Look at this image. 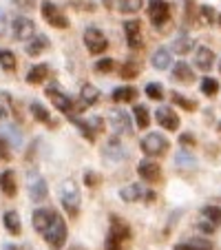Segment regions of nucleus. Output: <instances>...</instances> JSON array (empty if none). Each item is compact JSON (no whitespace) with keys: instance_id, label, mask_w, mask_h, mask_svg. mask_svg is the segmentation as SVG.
Segmentation results:
<instances>
[{"instance_id":"nucleus-27","label":"nucleus","mask_w":221,"mask_h":250,"mask_svg":"<svg viewBox=\"0 0 221 250\" xmlns=\"http://www.w3.org/2000/svg\"><path fill=\"white\" fill-rule=\"evenodd\" d=\"M135 98H137V89H133V86H118V89H113L115 102H133Z\"/></svg>"},{"instance_id":"nucleus-6","label":"nucleus","mask_w":221,"mask_h":250,"mask_svg":"<svg viewBox=\"0 0 221 250\" xmlns=\"http://www.w3.org/2000/svg\"><path fill=\"white\" fill-rule=\"evenodd\" d=\"M84 44H86V49H89L93 56H100V53L106 51L108 40L98 27H89L84 31Z\"/></svg>"},{"instance_id":"nucleus-18","label":"nucleus","mask_w":221,"mask_h":250,"mask_svg":"<svg viewBox=\"0 0 221 250\" xmlns=\"http://www.w3.org/2000/svg\"><path fill=\"white\" fill-rule=\"evenodd\" d=\"M108 237H113V239H118V241H124V239L131 237V228H128V224L124 222V219L111 217V230H108Z\"/></svg>"},{"instance_id":"nucleus-44","label":"nucleus","mask_w":221,"mask_h":250,"mask_svg":"<svg viewBox=\"0 0 221 250\" xmlns=\"http://www.w3.org/2000/svg\"><path fill=\"white\" fill-rule=\"evenodd\" d=\"M14 5L18 7V9H22V11H33L36 0H14Z\"/></svg>"},{"instance_id":"nucleus-17","label":"nucleus","mask_w":221,"mask_h":250,"mask_svg":"<svg viewBox=\"0 0 221 250\" xmlns=\"http://www.w3.org/2000/svg\"><path fill=\"white\" fill-rule=\"evenodd\" d=\"M195 64L201 71H210L212 64H215V53L208 47H197L195 49Z\"/></svg>"},{"instance_id":"nucleus-41","label":"nucleus","mask_w":221,"mask_h":250,"mask_svg":"<svg viewBox=\"0 0 221 250\" xmlns=\"http://www.w3.org/2000/svg\"><path fill=\"white\" fill-rule=\"evenodd\" d=\"M113 69H115V62L111 58H104V60L95 62V71L98 73H108V71H113Z\"/></svg>"},{"instance_id":"nucleus-13","label":"nucleus","mask_w":221,"mask_h":250,"mask_svg":"<svg viewBox=\"0 0 221 250\" xmlns=\"http://www.w3.org/2000/svg\"><path fill=\"white\" fill-rule=\"evenodd\" d=\"M124 33H126V42L131 49L141 47V24L140 20H126L124 22Z\"/></svg>"},{"instance_id":"nucleus-8","label":"nucleus","mask_w":221,"mask_h":250,"mask_svg":"<svg viewBox=\"0 0 221 250\" xmlns=\"http://www.w3.org/2000/svg\"><path fill=\"white\" fill-rule=\"evenodd\" d=\"M27 186H29V197H31L33 202H42V199L47 197V193H49L47 182H44L42 175H38L36 170H33V173H29Z\"/></svg>"},{"instance_id":"nucleus-3","label":"nucleus","mask_w":221,"mask_h":250,"mask_svg":"<svg viewBox=\"0 0 221 250\" xmlns=\"http://www.w3.org/2000/svg\"><path fill=\"white\" fill-rule=\"evenodd\" d=\"M141 151L148 157H160L168 151V140H166L161 133H148V135L141 140Z\"/></svg>"},{"instance_id":"nucleus-38","label":"nucleus","mask_w":221,"mask_h":250,"mask_svg":"<svg viewBox=\"0 0 221 250\" xmlns=\"http://www.w3.org/2000/svg\"><path fill=\"white\" fill-rule=\"evenodd\" d=\"M120 76L126 78V80H133V78L140 76V66H137L135 62H126V64H122V69H120Z\"/></svg>"},{"instance_id":"nucleus-40","label":"nucleus","mask_w":221,"mask_h":250,"mask_svg":"<svg viewBox=\"0 0 221 250\" xmlns=\"http://www.w3.org/2000/svg\"><path fill=\"white\" fill-rule=\"evenodd\" d=\"M173 100H175V104H179V106H181V109H186V111H195V109H197V102H195V100L183 98V95H179V93H175Z\"/></svg>"},{"instance_id":"nucleus-31","label":"nucleus","mask_w":221,"mask_h":250,"mask_svg":"<svg viewBox=\"0 0 221 250\" xmlns=\"http://www.w3.org/2000/svg\"><path fill=\"white\" fill-rule=\"evenodd\" d=\"M31 115L38 122H44V124H51V115H49V111L44 109L42 104H38V102H31Z\"/></svg>"},{"instance_id":"nucleus-28","label":"nucleus","mask_w":221,"mask_h":250,"mask_svg":"<svg viewBox=\"0 0 221 250\" xmlns=\"http://www.w3.org/2000/svg\"><path fill=\"white\" fill-rule=\"evenodd\" d=\"M80 100H82L84 106H91V104H95L100 100V91L95 89L93 84H84L82 86V91H80Z\"/></svg>"},{"instance_id":"nucleus-32","label":"nucleus","mask_w":221,"mask_h":250,"mask_svg":"<svg viewBox=\"0 0 221 250\" xmlns=\"http://www.w3.org/2000/svg\"><path fill=\"white\" fill-rule=\"evenodd\" d=\"M144 5V0H120V11L122 14H137Z\"/></svg>"},{"instance_id":"nucleus-35","label":"nucleus","mask_w":221,"mask_h":250,"mask_svg":"<svg viewBox=\"0 0 221 250\" xmlns=\"http://www.w3.org/2000/svg\"><path fill=\"white\" fill-rule=\"evenodd\" d=\"M217 91H219V82H217L215 78H203L201 80V93L208 95V98H212V95H217Z\"/></svg>"},{"instance_id":"nucleus-29","label":"nucleus","mask_w":221,"mask_h":250,"mask_svg":"<svg viewBox=\"0 0 221 250\" xmlns=\"http://www.w3.org/2000/svg\"><path fill=\"white\" fill-rule=\"evenodd\" d=\"M133 115H135V122L140 128H146L148 122H151V115H148V109H146L144 104H135L133 106Z\"/></svg>"},{"instance_id":"nucleus-39","label":"nucleus","mask_w":221,"mask_h":250,"mask_svg":"<svg viewBox=\"0 0 221 250\" xmlns=\"http://www.w3.org/2000/svg\"><path fill=\"white\" fill-rule=\"evenodd\" d=\"M175 162H177V166H181V168H195V166H197L195 164V157L183 151H179L177 155H175Z\"/></svg>"},{"instance_id":"nucleus-4","label":"nucleus","mask_w":221,"mask_h":250,"mask_svg":"<svg viewBox=\"0 0 221 250\" xmlns=\"http://www.w3.org/2000/svg\"><path fill=\"white\" fill-rule=\"evenodd\" d=\"M40 11H42V18L47 20L51 27H56V29H66V27H69V20H66V16L60 11V7L53 5L51 0H42Z\"/></svg>"},{"instance_id":"nucleus-42","label":"nucleus","mask_w":221,"mask_h":250,"mask_svg":"<svg viewBox=\"0 0 221 250\" xmlns=\"http://www.w3.org/2000/svg\"><path fill=\"white\" fill-rule=\"evenodd\" d=\"M11 160V148H9V142L5 137H0V162H9Z\"/></svg>"},{"instance_id":"nucleus-2","label":"nucleus","mask_w":221,"mask_h":250,"mask_svg":"<svg viewBox=\"0 0 221 250\" xmlns=\"http://www.w3.org/2000/svg\"><path fill=\"white\" fill-rule=\"evenodd\" d=\"M42 235H44V239H47V244L51 246V248L60 250L62 246H64V241H66V224H64V219H62L58 212L53 215L51 226H49Z\"/></svg>"},{"instance_id":"nucleus-43","label":"nucleus","mask_w":221,"mask_h":250,"mask_svg":"<svg viewBox=\"0 0 221 250\" xmlns=\"http://www.w3.org/2000/svg\"><path fill=\"white\" fill-rule=\"evenodd\" d=\"M7 113H9V95L0 93V120H5Z\"/></svg>"},{"instance_id":"nucleus-22","label":"nucleus","mask_w":221,"mask_h":250,"mask_svg":"<svg viewBox=\"0 0 221 250\" xmlns=\"http://www.w3.org/2000/svg\"><path fill=\"white\" fill-rule=\"evenodd\" d=\"M175 250H212V244L208 239H188V241H181V244L175 246Z\"/></svg>"},{"instance_id":"nucleus-14","label":"nucleus","mask_w":221,"mask_h":250,"mask_svg":"<svg viewBox=\"0 0 221 250\" xmlns=\"http://www.w3.org/2000/svg\"><path fill=\"white\" fill-rule=\"evenodd\" d=\"M53 215H56V210H51V208H38V210L33 212V217H31L33 228H36L38 232H44L49 226H51Z\"/></svg>"},{"instance_id":"nucleus-50","label":"nucleus","mask_w":221,"mask_h":250,"mask_svg":"<svg viewBox=\"0 0 221 250\" xmlns=\"http://www.w3.org/2000/svg\"><path fill=\"white\" fill-rule=\"evenodd\" d=\"M217 22H219V27H221V16H219V18H217Z\"/></svg>"},{"instance_id":"nucleus-16","label":"nucleus","mask_w":221,"mask_h":250,"mask_svg":"<svg viewBox=\"0 0 221 250\" xmlns=\"http://www.w3.org/2000/svg\"><path fill=\"white\" fill-rule=\"evenodd\" d=\"M137 173H140V177L146 182H157L161 175V168L157 166V162L144 160V162H140V166H137Z\"/></svg>"},{"instance_id":"nucleus-26","label":"nucleus","mask_w":221,"mask_h":250,"mask_svg":"<svg viewBox=\"0 0 221 250\" xmlns=\"http://www.w3.org/2000/svg\"><path fill=\"white\" fill-rule=\"evenodd\" d=\"M141 195H144V188H141L140 184H128L124 186L122 190H120V197L124 199V202H137V199H141Z\"/></svg>"},{"instance_id":"nucleus-48","label":"nucleus","mask_w":221,"mask_h":250,"mask_svg":"<svg viewBox=\"0 0 221 250\" xmlns=\"http://www.w3.org/2000/svg\"><path fill=\"white\" fill-rule=\"evenodd\" d=\"M5 29H7V20H5V11L0 9V36L5 33Z\"/></svg>"},{"instance_id":"nucleus-9","label":"nucleus","mask_w":221,"mask_h":250,"mask_svg":"<svg viewBox=\"0 0 221 250\" xmlns=\"http://www.w3.org/2000/svg\"><path fill=\"white\" fill-rule=\"evenodd\" d=\"M47 98L51 100V104L56 106L58 111H62V113H66V115H71V111H73V102L69 100V95H64L60 89H58L56 84H51V86H47Z\"/></svg>"},{"instance_id":"nucleus-21","label":"nucleus","mask_w":221,"mask_h":250,"mask_svg":"<svg viewBox=\"0 0 221 250\" xmlns=\"http://www.w3.org/2000/svg\"><path fill=\"white\" fill-rule=\"evenodd\" d=\"M173 78L177 82H193L195 73H193V69H190L186 62H177V64L173 66Z\"/></svg>"},{"instance_id":"nucleus-1","label":"nucleus","mask_w":221,"mask_h":250,"mask_svg":"<svg viewBox=\"0 0 221 250\" xmlns=\"http://www.w3.org/2000/svg\"><path fill=\"white\" fill-rule=\"evenodd\" d=\"M60 202L62 208L69 212L71 217H76L78 210H80V188L73 180H64L60 184Z\"/></svg>"},{"instance_id":"nucleus-33","label":"nucleus","mask_w":221,"mask_h":250,"mask_svg":"<svg viewBox=\"0 0 221 250\" xmlns=\"http://www.w3.org/2000/svg\"><path fill=\"white\" fill-rule=\"evenodd\" d=\"M203 219H208L210 224H221V208L217 206H203L201 208Z\"/></svg>"},{"instance_id":"nucleus-12","label":"nucleus","mask_w":221,"mask_h":250,"mask_svg":"<svg viewBox=\"0 0 221 250\" xmlns=\"http://www.w3.org/2000/svg\"><path fill=\"white\" fill-rule=\"evenodd\" d=\"M155 120L160 122V126H164L166 131H177L179 128V118L170 106H161L155 111Z\"/></svg>"},{"instance_id":"nucleus-24","label":"nucleus","mask_w":221,"mask_h":250,"mask_svg":"<svg viewBox=\"0 0 221 250\" xmlns=\"http://www.w3.org/2000/svg\"><path fill=\"white\" fill-rule=\"evenodd\" d=\"M49 76V66L47 64H36L29 69L27 73V82L29 84H40V82H44V78Z\"/></svg>"},{"instance_id":"nucleus-36","label":"nucleus","mask_w":221,"mask_h":250,"mask_svg":"<svg viewBox=\"0 0 221 250\" xmlns=\"http://www.w3.org/2000/svg\"><path fill=\"white\" fill-rule=\"evenodd\" d=\"M144 91H146V95H148L151 100H161L164 98V86H161L160 82H148Z\"/></svg>"},{"instance_id":"nucleus-25","label":"nucleus","mask_w":221,"mask_h":250,"mask_svg":"<svg viewBox=\"0 0 221 250\" xmlns=\"http://www.w3.org/2000/svg\"><path fill=\"white\" fill-rule=\"evenodd\" d=\"M193 38H190L188 33H181V36H177L175 38V42H173V49H175V53H179V56H186L188 51H193Z\"/></svg>"},{"instance_id":"nucleus-37","label":"nucleus","mask_w":221,"mask_h":250,"mask_svg":"<svg viewBox=\"0 0 221 250\" xmlns=\"http://www.w3.org/2000/svg\"><path fill=\"white\" fill-rule=\"evenodd\" d=\"M2 137H5V140L9 142V144H14V146H20V144H22V140H20V133L16 131V128L11 126V124H9V126L2 128Z\"/></svg>"},{"instance_id":"nucleus-30","label":"nucleus","mask_w":221,"mask_h":250,"mask_svg":"<svg viewBox=\"0 0 221 250\" xmlns=\"http://www.w3.org/2000/svg\"><path fill=\"white\" fill-rule=\"evenodd\" d=\"M0 66L5 71H16V66H18V62H16V56L11 51H7V49H0Z\"/></svg>"},{"instance_id":"nucleus-19","label":"nucleus","mask_w":221,"mask_h":250,"mask_svg":"<svg viewBox=\"0 0 221 250\" xmlns=\"http://www.w3.org/2000/svg\"><path fill=\"white\" fill-rule=\"evenodd\" d=\"M170 62H173V56H170V51H168L166 47H160V49H157V51L151 56V64L155 66V69H160V71L168 69Z\"/></svg>"},{"instance_id":"nucleus-49","label":"nucleus","mask_w":221,"mask_h":250,"mask_svg":"<svg viewBox=\"0 0 221 250\" xmlns=\"http://www.w3.org/2000/svg\"><path fill=\"white\" fill-rule=\"evenodd\" d=\"M2 250H20V248H18V246H14V244H5V246H2Z\"/></svg>"},{"instance_id":"nucleus-7","label":"nucleus","mask_w":221,"mask_h":250,"mask_svg":"<svg viewBox=\"0 0 221 250\" xmlns=\"http://www.w3.org/2000/svg\"><path fill=\"white\" fill-rule=\"evenodd\" d=\"M108 120H111V126L118 135H131L133 133V122H131V115L122 109H113L108 113Z\"/></svg>"},{"instance_id":"nucleus-10","label":"nucleus","mask_w":221,"mask_h":250,"mask_svg":"<svg viewBox=\"0 0 221 250\" xmlns=\"http://www.w3.org/2000/svg\"><path fill=\"white\" fill-rule=\"evenodd\" d=\"M102 155H104V160H106V162H111V164H118V162H122L124 157H126V148L122 146V142H120L118 137H111V140L104 144Z\"/></svg>"},{"instance_id":"nucleus-23","label":"nucleus","mask_w":221,"mask_h":250,"mask_svg":"<svg viewBox=\"0 0 221 250\" xmlns=\"http://www.w3.org/2000/svg\"><path fill=\"white\" fill-rule=\"evenodd\" d=\"M44 49H49V38L47 36H36V38H31L27 42V53L29 56H40Z\"/></svg>"},{"instance_id":"nucleus-45","label":"nucleus","mask_w":221,"mask_h":250,"mask_svg":"<svg viewBox=\"0 0 221 250\" xmlns=\"http://www.w3.org/2000/svg\"><path fill=\"white\" fill-rule=\"evenodd\" d=\"M106 250H122V241L113 239V237H106Z\"/></svg>"},{"instance_id":"nucleus-51","label":"nucleus","mask_w":221,"mask_h":250,"mask_svg":"<svg viewBox=\"0 0 221 250\" xmlns=\"http://www.w3.org/2000/svg\"><path fill=\"white\" fill-rule=\"evenodd\" d=\"M219 69H221V62H219Z\"/></svg>"},{"instance_id":"nucleus-5","label":"nucleus","mask_w":221,"mask_h":250,"mask_svg":"<svg viewBox=\"0 0 221 250\" xmlns=\"http://www.w3.org/2000/svg\"><path fill=\"white\" fill-rule=\"evenodd\" d=\"M148 18L157 29H161L170 20V7L166 0H148Z\"/></svg>"},{"instance_id":"nucleus-11","label":"nucleus","mask_w":221,"mask_h":250,"mask_svg":"<svg viewBox=\"0 0 221 250\" xmlns=\"http://www.w3.org/2000/svg\"><path fill=\"white\" fill-rule=\"evenodd\" d=\"M14 38L16 40H31L33 33H36V24H33V20L24 18V16H18V18L14 20Z\"/></svg>"},{"instance_id":"nucleus-15","label":"nucleus","mask_w":221,"mask_h":250,"mask_svg":"<svg viewBox=\"0 0 221 250\" xmlns=\"http://www.w3.org/2000/svg\"><path fill=\"white\" fill-rule=\"evenodd\" d=\"M0 190H2V195H7V197H16V193H18L16 173L11 168H7V170L0 173Z\"/></svg>"},{"instance_id":"nucleus-46","label":"nucleus","mask_w":221,"mask_h":250,"mask_svg":"<svg viewBox=\"0 0 221 250\" xmlns=\"http://www.w3.org/2000/svg\"><path fill=\"white\" fill-rule=\"evenodd\" d=\"M179 144H181V146H193V144H195V137L190 135V133H183V135L179 137Z\"/></svg>"},{"instance_id":"nucleus-34","label":"nucleus","mask_w":221,"mask_h":250,"mask_svg":"<svg viewBox=\"0 0 221 250\" xmlns=\"http://www.w3.org/2000/svg\"><path fill=\"white\" fill-rule=\"evenodd\" d=\"M199 22H201V24H212V22H217L215 9H212V7H208V5H201V7H199Z\"/></svg>"},{"instance_id":"nucleus-20","label":"nucleus","mask_w":221,"mask_h":250,"mask_svg":"<svg viewBox=\"0 0 221 250\" xmlns=\"http://www.w3.org/2000/svg\"><path fill=\"white\" fill-rule=\"evenodd\" d=\"M2 224H5V228L11 235H20V230H22V224H20V217L16 210H7L2 215Z\"/></svg>"},{"instance_id":"nucleus-47","label":"nucleus","mask_w":221,"mask_h":250,"mask_svg":"<svg viewBox=\"0 0 221 250\" xmlns=\"http://www.w3.org/2000/svg\"><path fill=\"white\" fill-rule=\"evenodd\" d=\"M98 180H100V177H98V175H95V173H91V170L84 175V182H86V184H89V186H95V184H98Z\"/></svg>"}]
</instances>
